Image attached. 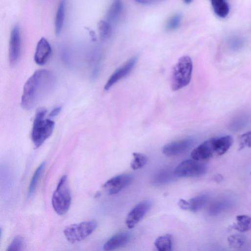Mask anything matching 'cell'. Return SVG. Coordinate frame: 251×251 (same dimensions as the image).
<instances>
[{
	"label": "cell",
	"mask_w": 251,
	"mask_h": 251,
	"mask_svg": "<svg viewBox=\"0 0 251 251\" xmlns=\"http://www.w3.org/2000/svg\"><path fill=\"white\" fill-rule=\"evenodd\" d=\"M55 77L47 70L37 71L25 84L21 97V105L25 110L34 108L53 89Z\"/></svg>",
	"instance_id": "obj_1"
},
{
	"label": "cell",
	"mask_w": 251,
	"mask_h": 251,
	"mask_svg": "<svg viewBox=\"0 0 251 251\" xmlns=\"http://www.w3.org/2000/svg\"><path fill=\"white\" fill-rule=\"evenodd\" d=\"M46 113L44 108L39 109L34 121L32 139L36 148L41 147L50 138L55 128V122L46 118Z\"/></svg>",
	"instance_id": "obj_2"
},
{
	"label": "cell",
	"mask_w": 251,
	"mask_h": 251,
	"mask_svg": "<svg viewBox=\"0 0 251 251\" xmlns=\"http://www.w3.org/2000/svg\"><path fill=\"white\" fill-rule=\"evenodd\" d=\"M192 70L193 63L189 57L185 56L180 58L172 71V89L176 91L187 86L191 81Z\"/></svg>",
	"instance_id": "obj_3"
},
{
	"label": "cell",
	"mask_w": 251,
	"mask_h": 251,
	"mask_svg": "<svg viewBox=\"0 0 251 251\" xmlns=\"http://www.w3.org/2000/svg\"><path fill=\"white\" fill-rule=\"evenodd\" d=\"M71 203V196L68 177L64 175L60 180L53 195L52 206L57 214L63 215L69 210Z\"/></svg>",
	"instance_id": "obj_4"
},
{
	"label": "cell",
	"mask_w": 251,
	"mask_h": 251,
	"mask_svg": "<svg viewBox=\"0 0 251 251\" xmlns=\"http://www.w3.org/2000/svg\"><path fill=\"white\" fill-rule=\"evenodd\" d=\"M97 222L89 221L69 225L64 230L67 240L72 243L81 241L91 235L96 230Z\"/></svg>",
	"instance_id": "obj_5"
},
{
	"label": "cell",
	"mask_w": 251,
	"mask_h": 251,
	"mask_svg": "<svg viewBox=\"0 0 251 251\" xmlns=\"http://www.w3.org/2000/svg\"><path fill=\"white\" fill-rule=\"evenodd\" d=\"M207 169L205 164L192 159L181 163L176 167L174 172L175 176L179 178L198 177L205 175Z\"/></svg>",
	"instance_id": "obj_6"
},
{
	"label": "cell",
	"mask_w": 251,
	"mask_h": 251,
	"mask_svg": "<svg viewBox=\"0 0 251 251\" xmlns=\"http://www.w3.org/2000/svg\"><path fill=\"white\" fill-rule=\"evenodd\" d=\"M138 56L133 57L123 65L115 70L105 84L104 87L105 90H109L114 84L128 76L134 68L138 61Z\"/></svg>",
	"instance_id": "obj_7"
},
{
	"label": "cell",
	"mask_w": 251,
	"mask_h": 251,
	"mask_svg": "<svg viewBox=\"0 0 251 251\" xmlns=\"http://www.w3.org/2000/svg\"><path fill=\"white\" fill-rule=\"evenodd\" d=\"M133 180V176L130 174H121L108 180L104 185V188L110 195L116 194L128 187Z\"/></svg>",
	"instance_id": "obj_8"
},
{
	"label": "cell",
	"mask_w": 251,
	"mask_h": 251,
	"mask_svg": "<svg viewBox=\"0 0 251 251\" xmlns=\"http://www.w3.org/2000/svg\"><path fill=\"white\" fill-rule=\"evenodd\" d=\"M152 204L150 201H142L137 205L128 214L126 224L130 229L134 228L139 223L151 208Z\"/></svg>",
	"instance_id": "obj_9"
},
{
	"label": "cell",
	"mask_w": 251,
	"mask_h": 251,
	"mask_svg": "<svg viewBox=\"0 0 251 251\" xmlns=\"http://www.w3.org/2000/svg\"><path fill=\"white\" fill-rule=\"evenodd\" d=\"M193 142L191 139H185L170 143L163 147V153L168 157L179 156L189 150Z\"/></svg>",
	"instance_id": "obj_10"
},
{
	"label": "cell",
	"mask_w": 251,
	"mask_h": 251,
	"mask_svg": "<svg viewBox=\"0 0 251 251\" xmlns=\"http://www.w3.org/2000/svg\"><path fill=\"white\" fill-rule=\"evenodd\" d=\"M21 36L20 28L15 26L11 33L9 45V61L12 65L18 62L21 52Z\"/></svg>",
	"instance_id": "obj_11"
},
{
	"label": "cell",
	"mask_w": 251,
	"mask_h": 251,
	"mask_svg": "<svg viewBox=\"0 0 251 251\" xmlns=\"http://www.w3.org/2000/svg\"><path fill=\"white\" fill-rule=\"evenodd\" d=\"M215 155L214 138L205 141L192 152L191 157L197 161L207 160Z\"/></svg>",
	"instance_id": "obj_12"
},
{
	"label": "cell",
	"mask_w": 251,
	"mask_h": 251,
	"mask_svg": "<svg viewBox=\"0 0 251 251\" xmlns=\"http://www.w3.org/2000/svg\"><path fill=\"white\" fill-rule=\"evenodd\" d=\"M52 54V48L48 41L42 38L39 42L35 54L34 60L39 65L45 64L49 60Z\"/></svg>",
	"instance_id": "obj_13"
},
{
	"label": "cell",
	"mask_w": 251,
	"mask_h": 251,
	"mask_svg": "<svg viewBox=\"0 0 251 251\" xmlns=\"http://www.w3.org/2000/svg\"><path fill=\"white\" fill-rule=\"evenodd\" d=\"M131 239V235L126 232H122L113 235L104 244L105 251H112L127 244Z\"/></svg>",
	"instance_id": "obj_14"
},
{
	"label": "cell",
	"mask_w": 251,
	"mask_h": 251,
	"mask_svg": "<svg viewBox=\"0 0 251 251\" xmlns=\"http://www.w3.org/2000/svg\"><path fill=\"white\" fill-rule=\"evenodd\" d=\"M215 155L222 156L225 154L232 146L233 139L230 136L214 138Z\"/></svg>",
	"instance_id": "obj_15"
},
{
	"label": "cell",
	"mask_w": 251,
	"mask_h": 251,
	"mask_svg": "<svg viewBox=\"0 0 251 251\" xmlns=\"http://www.w3.org/2000/svg\"><path fill=\"white\" fill-rule=\"evenodd\" d=\"M232 205V202L230 200H219L211 204L208 209V213L210 216H216L230 209Z\"/></svg>",
	"instance_id": "obj_16"
},
{
	"label": "cell",
	"mask_w": 251,
	"mask_h": 251,
	"mask_svg": "<svg viewBox=\"0 0 251 251\" xmlns=\"http://www.w3.org/2000/svg\"><path fill=\"white\" fill-rule=\"evenodd\" d=\"M214 13L220 18H225L230 12L227 0H210Z\"/></svg>",
	"instance_id": "obj_17"
},
{
	"label": "cell",
	"mask_w": 251,
	"mask_h": 251,
	"mask_svg": "<svg viewBox=\"0 0 251 251\" xmlns=\"http://www.w3.org/2000/svg\"><path fill=\"white\" fill-rule=\"evenodd\" d=\"M232 228L241 232L251 230V217L247 215L237 216L236 222L232 226Z\"/></svg>",
	"instance_id": "obj_18"
},
{
	"label": "cell",
	"mask_w": 251,
	"mask_h": 251,
	"mask_svg": "<svg viewBox=\"0 0 251 251\" xmlns=\"http://www.w3.org/2000/svg\"><path fill=\"white\" fill-rule=\"evenodd\" d=\"M65 1L63 0L59 6L56 14L55 28L56 34L57 35L61 34L63 28L65 14Z\"/></svg>",
	"instance_id": "obj_19"
},
{
	"label": "cell",
	"mask_w": 251,
	"mask_h": 251,
	"mask_svg": "<svg viewBox=\"0 0 251 251\" xmlns=\"http://www.w3.org/2000/svg\"><path fill=\"white\" fill-rule=\"evenodd\" d=\"M173 238L167 234L159 237L155 242V245L160 251H170L172 248Z\"/></svg>",
	"instance_id": "obj_20"
},
{
	"label": "cell",
	"mask_w": 251,
	"mask_h": 251,
	"mask_svg": "<svg viewBox=\"0 0 251 251\" xmlns=\"http://www.w3.org/2000/svg\"><path fill=\"white\" fill-rule=\"evenodd\" d=\"M209 200V196L201 195L192 198L189 201V210L197 212L203 208Z\"/></svg>",
	"instance_id": "obj_21"
},
{
	"label": "cell",
	"mask_w": 251,
	"mask_h": 251,
	"mask_svg": "<svg viewBox=\"0 0 251 251\" xmlns=\"http://www.w3.org/2000/svg\"><path fill=\"white\" fill-rule=\"evenodd\" d=\"M123 9V3L121 0H115L111 4L106 15L108 21H112L120 15Z\"/></svg>",
	"instance_id": "obj_22"
},
{
	"label": "cell",
	"mask_w": 251,
	"mask_h": 251,
	"mask_svg": "<svg viewBox=\"0 0 251 251\" xmlns=\"http://www.w3.org/2000/svg\"><path fill=\"white\" fill-rule=\"evenodd\" d=\"M249 118L247 115H241L235 117L230 124V128L233 131H238L244 129L248 124Z\"/></svg>",
	"instance_id": "obj_23"
},
{
	"label": "cell",
	"mask_w": 251,
	"mask_h": 251,
	"mask_svg": "<svg viewBox=\"0 0 251 251\" xmlns=\"http://www.w3.org/2000/svg\"><path fill=\"white\" fill-rule=\"evenodd\" d=\"M45 162L42 163L37 169L31 179L28 191V196H31L35 191L39 180L45 167Z\"/></svg>",
	"instance_id": "obj_24"
},
{
	"label": "cell",
	"mask_w": 251,
	"mask_h": 251,
	"mask_svg": "<svg viewBox=\"0 0 251 251\" xmlns=\"http://www.w3.org/2000/svg\"><path fill=\"white\" fill-rule=\"evenodd\" d=\"M228 242L231 248L240 249L245 245L246 238L241 234H233L228 237Z\"/></svg>",
	"instance_id": "obj_25"
},
{
	"label": "cell",
	"mask_w": 251,
	"mask_h": 251,
	"mask_svg": "<svg viewBox=\"0 0 251 251\" xmlns=\"http://www.w3.org/2000/svg\"><path fill=\"white\" fill-rule=\"evenodd\" d=\"M134 160L131 163V167L134 170H137L143 167L147 162V157L142 153H134Z\"/></svg>",
	"instance_id": "obj_26"
},
{
	"label": "cell",
	"mask_w": 251,
	"mask_h": 251,
	"mask_svg": "<svg viewBox=\"0 0 251 251\" xmlns=\"http://www.w3.org/2000/svg\"><path fill=\"white\" fill-rule=\"evenodd\" d=\"M98 31L101 38L103 40L108 39L111 35V27L107 21H101L98 24Z\"/></svg>",
	"instance_id": "obj_27"
},
{
	"label": "cell",
	"mask_w": 251,
	"mask_h": 251,
	"mask_svg": "<svg viewBox=\"0 0 251 251\" xmlns=\"http://www.w3.org/2000/svg\"><path fill=\"white\" fill-rule=\"evenodd\" d=\"M182 15L178 13L172 16L166 24L165 29L167 31L172 32L177 30L180 26Z\"/></svg>",
	"instance_id": "obj_28"
},
{
	"label": "cell",
	"mask_w": 251,
	"mask_h": 251,
	"mask_svg": "<svg viewBox=\"0 0 251 251\" xmlns=\"http://www.w3.org/2000/svg\"><path fill=\"white\" fill-rule=\"evenodd\" d=\"M172 177L171 172L165 171L158 174L154 181L158 185H163L171 180Z\"/></svg>",
	"instance_id": "obj_29"
},
{
	"label": "cell",
	"mask_w": 251,
	"mask_h": 251,
	"mask_svg": "<svg viewBox=\"0 0 251 251\" xmlns=\"http://www.w3.org/2000/svg\"><path fill=\"white\" fill-rule=\"evenodd\" d=\"M23 238L20 236L16 237L7 248V251H21L24 247Z\"/></svg>",
	"instance_id": "obj_30"
},
{
	"label": "cell",
	"mask_w": 251,
	"mask_h": 251,
	"mask_svg": "<svg viewBox=\"0 0 251 251\" xmlns=\"http://www.w3.org/2000/svg\"><path fill=\"white\" fill-rule=\"evenodd\" d=\"M240 147L241 149L251 147V131L245 133L240 137Z\"/></svg>",
	"instance_id": "obj_31"
},
{
	"label": "cell",
	"mask_w": 251,
	"mask_h": 251,
	"mask_svg": "<svg viewBox=\"0 0 251 251\" xmlns=\"http://www.w3.org/2000/svg\"><path fill=\"white\" fill-rule=\"evenodd\" d=\"M178 204L182 209L185 210H189V202L184 199H181L180 200Z\"/></svg>",
	"instance_id": "obj_32"
},
{
	"label": "cell",
	"mask_w": 251,
	"mask_h": 251,
	"mask_svg": "<svg viewBox=\"0 0 251 251\" xmlns=\"http://www.w3.org/2000/svg\"><path fill=\"white\" fill-rule=\"evenodd\" d=\"M61 107H57L55 108L50 113L49 116L50 117H54L58 115L61 110Z\"/></svg>",
	"instance_id": "obj_33"
},
{
	"label": "cell",
	"mask_w": 251,
	"mask_h": 251,
	"mask_svg": "<svg viewBox=\"0 0 251 251\" xmlns=\"http://www.w3.org/2000/svg\"><path fill=\"white\" fill-rule=\"evenodd\" d=\"M163 1H164V0H148L149 4H154Z\"/></svg>",
	"instance_id": "obj_34"
},
{
	"label": "cell",
	"mask_w": 251,
	"mask_h": 251,
	"mask_svg": "<svg viewBox=\"0 0 251 251\" xmlns=\"http://www.w3.org/2000/svg\"><path fill=\"white\" fill-rule=\"evenodd\" d=\"M184 3L186 4H189L191 3L194 0H183Z\"/></svg>",
	"instance_id": "obj_35"
}]
</instances>
